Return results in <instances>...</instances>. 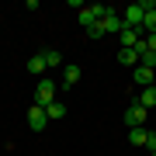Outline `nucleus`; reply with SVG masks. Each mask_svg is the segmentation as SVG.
Wrapping results in <instances>:
<instances>
[{
	"label": "nucleus",
	"mask_w": 156,
	"mask_h": 156,
	"mask_svg": "<svg viewBox=\"0 0 156 156\" xmlns=\"http://www.w3.org/2000/svg\"><path fill=\"white\" fill-rule=\"evenodd\" d=\"M52 101H56V83H52L49 76H42L38 87H35V104H38V108H49Z\"/></svg>",
	"instance_id": "f257e3e1"
},
{
	"label": "nucleus",
	"mask_w": 156,
	"mask_h": 156,
	"mask_svg": "<svg viewBox=\"0 0 156 156\" xmlns=\"http://www.w3.org/2000/svg\"><path fill=\"white\" fill-rule=\"evenodd\" d=\"M101 24H104V35H122V28H125L122 14H118L115 7H108V14L101 17Z\"/></svg>",
	"instance_id": "f03ea898"
},
{
	"label": "nucleus",
	"mask_w": 156,
	"mask_h": 156,
	"mask_svg": "<svg viewBox=\"0 0 156 156\" xmlns=\"http://www.w3.org/2000/svg\"><path fill=\"white\" fill-rule=\"evenodd\" d=\"M146 108L139 104V101H132V104H128V111H125V122H128V128H139V125H146Z\"/></svg>",
	"instance_id": "7ed1b4c3"
},
{
	"label": "nucleus",
	"mask_w": 156,
	"mask_h": 156,
	"mask_svg": "<svg viewBox=\"0 0 156 156\" xmlns=\"http://www.w3.org/2000/svg\"><path fill=\"white\" fill-rule=\"evenodd\" d=\"M45 122H49V115H45V108L31 104V108H28V128H31V132H42V128H45Z\"/></svg>",
	"instance_id": "20e7f679"
},
{
	"label": "nucleus",
	"mask_w": 156,
	"mask_h": 156,
	"mask_svg": "<svg viewBox=\"0 0 156 156\" xmlns=\"http://www.w3.org/2000/svg\"><path fill=\"white\" fill-rule=\"evenodd\" d=\"M132 80H135V87H153V80H156V73L149 69V66H135V73H132Z\"/></svg>",
	"instance_id": "39448f33"
},
{
	"label": "nucleus",
	"mask_w": 156,
	"mask_h": 156,
	"mask_svg": "<svg viewBox=\"0 0 156 156\" xmlns=\"http://www.w3.org/2000/svg\"><path fill=\"white\" fill-rule=\"evenodd\" d=\"M118 38H122V49H135V45L142 42V31H139V28H122Z\"/></svg>",
	"instance_id": "423d86ee"
},
{
	"label": "nucleus",
	"mask_w": 156,
	"mask_h": 156,
	"mask_svg": "<svg viewBox=\"0 0 156 156\" xmlns=\"http://www.w3.org/2000/svg\"><path fill=\"white\" fill-rule=\"evenodd\" d=\"M128 142H132V146H146V142H149V128H146V125L128 128Z\"/></svg>",
	"instance_id": "0eeeda50"
},
{
	"label": "nucleus",
	"mask_w": 156,
	"mask_h": 156,
	"mask_svg": "<svg viewBox=\"0 0 156 156\" xmlns=\"http://www.w3.org/2000/svg\"><path fill=\"white\" fill-rule=\"evenodd\" d=\"M135 101H139L146 111H149V108H156V87H146V90H142V94L135 97Z\"/></svg>",
	"instance_id": "6e6552de"
},
{
	"label": "nucleus",
	"mask_w": 156,
	"mask_h": 156,
	"mask_svg": "<svg viewBox=\"0 0 156 156\" xmlns=\"http://www.w3.org/2000/svg\"><path fill=\"white\" fill-rule=\"evenodd\" d=\"M45 115H49V122H56V118H62V115H66V104H62V101L56 97L49 108H45Z\"/></svg>",
	"instance_id": "1a4fd4ad"
},
{
	"label": "nucleus",
	"mask_w": 156,
	"mask_h": 156,
	"mask_svg": "<svg viewBox=\"0 0 156 156\" xmlns=\"http://www.w3.org/2000/svg\"><path fill=\"white\" fill-rule=\"evenodd\" d=\"M80 76H83V73H80V66H66V69H62V87H73Z\"/></svg>",
	"instance_id": "9d476101"
},
{
	"label": "nucleus",
	"mask_w": 156,
	"mask_h": 156,
	"mask_svg": "<svg viewBox=\"0 0 156 156\" xmlns=\"http://www.w3.org/2000/svg\"><path fill=\"white\" fill-rule=\"evenodd\" d=\"M28 73H35V76H42V73H45V59H42V52H35V56L28 59Z\"/></svg>",
	"instance_id": "9b49d317"
},
{
	"label": "nucleus",
	"mask_w": 156,
	"mask_h": 156,
	"mask_svg": "<svg viewBox=\"0 0 156 156\" xmlns=\"http://www.w3.org/2000/svg\"><path fill=\"white\" fill-rule=\"evenodd\" d=\"M142 35H156V7L146 11V17H142Z\"/></svg>",
	"instance_id": "f8f14e48"
},
{
	"label": "nucleus",
	"mask_w": 156,
	"mask_h": 156,
	"mask_svg": "<svg viewBox=\"0 0 156 156\" xmlns=\"http://www.w3.org/2000/svg\"><path fill=\"white\" fill-rule=\"evenodd\" d=\"M118 62H122V66H135V62H139V52L135 49H122L118 52Z\"/></svg>",
	"instance_id": "ddd939ff"
},
{
	"label": "nucleus",
	"mask_w": 156,
	"mask_h": 156,
	"mask_svg": "<svg viewBox=\"0 0 156 156\" xmlns=\"http://www.w3.org/2000/svg\"><path fill=\"white\" fill-rule=\"evenodd\" d=\"M42 59H45V66H59V62H62V52L59 49H45Z\"/></svg>",
	"instance_id": "4468645a"
},
{
	"label": "nucleus",
	"mask_w": 156,
	"mask_h": 156,
	"mask_svg": "<svg viewBox=\"0 0 156 156\" xmlns=\"http://www.w3.org/2000/svg\"><path fill=\"white\" fill-rule=\"evenodd\" d=\"M87 35H90V38H104V24H90V28H87Z\"/></svg>",
	"instance_id": "2eb2a0df"
},
{
	"label": "nucleus",
	"mask_w": 156,
	"mask_h": 156,
	"mask_svg": "<svg viewBox=\"0 0 156 156\" xmlns=\"http://www.w3.org/2000/svg\"><path fill=\"white\" fill-rule=\"evenodd\" d=\"M146 149H153V153H156V132H149V142H146Z\"/></svg>",
	"instance_id": "dca6fc26"
},
{
	"label": "nucleus",
	"mask_w": 156,
	"mask_h": 156,
	"mask_svg": "<svg viewBox=\"0 0 156 156\" xmlns=\"http://www.w3.org/2000/svg\"><path fill=\"white\" fill-rule=\"evenodd\" d=\"M153 87H156V80H153Z\"/></svg>",
	"instance_id": "f3484780"
},
{
	"label": "nucleus",
	"mask_w": 156,
	"mask_h": 156,
	"mask_svg": "<svg viewBox=\"0 0 156 156\" xmlns=\"http://www.w3.org/2000/svg\"><path fill=\"white\" fill-rule=\"evenodd\" d=\"M149 156H156V153H149Z\"/></svg>",
	"instance_id": "a211bd4d"
}]
</instances>
